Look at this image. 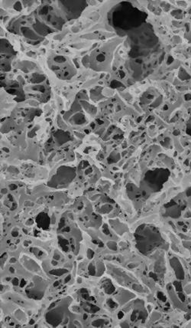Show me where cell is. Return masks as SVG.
Returning <instances> with one entry per match:
<instances>
[{
	"instance_id": "obj_1",
	"label": "cell",
	"mask_w": 191,
	"mask_h": 328,
	"mask_svg": "<svg viewBox=\"0 0 191 328\" xmlns=\"http://www.w3.org/2000/svg\"><path fill=\"white\" fill-rule=\"evenodd\" d=\"M136 246L144 255H148L164 242L161 233L154 226L141 225L135 231Z\"/></svg>"
},
{
	"instance_id": "obj_2",
	"label": "cell",
	"mask_w": 191,
	"mask_h": 328,
	"mask_svg": "<svg viewBox=\"0 0 191 328\" xmlns=\"http://www.w3.org/2000/svg\"><path fill=\"white\" fill-rule=\"evenodd\" d=\"M169 176V172L166 170L151 171L147 173L145 176V184L149 187L151 192H156L161 189L163 184L166 182Z\"/></svg>"
},
{
	"instance_id": "obj_3",
	"label": "cell",
	"mask_w": 191,
	"mask_h": 328,
	"mask_svg": "<svg viewBox=\"0 0 191 328\" xmlns=\"http://www.w3.org/2000/svg\"><path fill=\"white\" fill-rule=\"evenodd\" d=\"M68 304H70V301L68 299L62 301V303L59 304L54 309H52L50 311L48 312L46 314V321L50 324L56 327L61 324V321L64 319L65 311L67 310Z\"/></svg>"
},
{
	"instance_id": "obj_4",
	"label": "cell",
	"mask_w": 191,
	"mask_h": 328,
	"mask_svg": "<svg viewBox=\"0 0 191 328\" xmlns=\"http://www.w3.org/2000/svg\"><path fill=\"white\" fill-rule=\"evenodd\" d=\"M187 133L191 136V116L187 124Z\"/></svg>"
}]
</instances>
